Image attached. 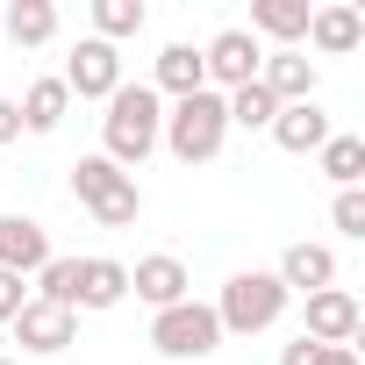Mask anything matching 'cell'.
Wrapping results in <instances>:
<instances>
[{"label":"cell","mask_w":365,"mask_h":365,"mask_svg":"<svg viewBox=\"0 0 365 365\" xmlns=\"http://www.w3.org/2000/svg\"><path fill=\"white\" fill-rule=\"evenodd\" d=\"M158 129H165V101L150 86H115L108 115H101V158L129 172V165H143L158 150Z\"/></svg>","instance_id":"6da1fadb"},{"label":"cell","mask_w":365,"mask_h":365,"mask_svg":"<svg viewBox=\"0 0 365 365\" xmlns=\"http://www.w3.org/2000/svg\"><path fill=\"white\" fill-rule=\"evenodd\" d=\"M158 143H165L179 165H208V158H222V143H230V108H222V93L201 86V93H187V101H172Z\"/></svg>","instance_id":"7a4b0ae2"},{"label":"cell","mask_w":365,"mask_h":365,"mask_svg":"<svg viewBox=\"0 0 365 365\" xmlns=\"http://www.w3.org/2000/svg\"><path fill=\"white\" fill-rule=\"evenodd\" d=\"M72 194L86 201V215H93L101 230H129V222L143 215V194H136V179H129L122 165H108L101 150L72 165Z\"/></svg>","instance_id":"3957f363"},{"label":"cell","mask_w":365,"mask_h":365,"mask_svg":"<svg viewBox=\"0 0 365 365\" xmlns=\"http://www.w3.org/2000/svg\"><path fill=\"white\" fill-rule=\"evenodd\" d=\"M287 287H279V272H237L230 287H222V301H215V322H222V336H258V329H272L279 315H287Z\"/></svg>","instance_id":"277c9868"},{"label":"cell","mask_w":365,"mask_h":365,"mask_svg":"<svg viewBox=\"0 0 365 365\" xmlns=\"http://www.w3.org/2000/svg\"><path fill=\"white\" fill-rule=\"evenodd\" d=\"M150 344L165 351V358H208L215 344H222V322H215V308L208 301H179V308H158L150 315Z\"/></svg>","instance_id":"5b68a950"},{"label":"cell","mask_w":365,"mask_h":365,"mask_svg":"<svg viewBox=\"0 0 365 365\" xmlns=\"http://www.w3.org/2000/svg\"><path fill=\"white\" fill-rule=\"evenodd\" d=\"M115 86H122V51L101 43V36H86V43L65 58V93H79V101H108Z\"/></svg>","instance_id":"8992f818"},{"label":"cell","mask_w":365,"mask_h":365,"mask_svg":"<svg viewBox=\"0 0 365 365\" xmlns=\"http://www.w3.org/2000/svg\"><path fill=\"white\" fill-rule=\"evenodd\" d=\"M258 65H265V51H258V36H251V29H222V36L201 51V72H208L215 86H230V93H237V86H251V79H258Z\"/></svg>","instance_id":"52a82bcc"},{"label":"cell","mask_w":365,"mask_h":365,"mask_svg":"<svg viewBox=\"0 0 365 365\" xmlns=\"http://www.w3.org/2000/svg\"><path fill=\"white\" fill-rule=\"evenodd\" d=\"M8 329H15V344H22V351H36V358H58V351L79 336V315H72V308H51V301H36V294H29V308H22Z\"/></svg>","instance_id":"ba28073f"},{"label":"cell","mask_w":365,"mask_h":365,"mask_svg":"<svg viewBox=\"0 0 365 365\" xmlns=\"http://www.w3.org/2000/svg\"><path fill=\"white\" fill-rule=\"evenodd\" d=\"M51 265V230L36 215H0V272H43Z\"/></svg>","instance_id":"9c48e42d"},{"label":"cell","mask_w":365,"mask_h":365,"mask_svg":"<svg viewBox=\"0 0 365 365\" xmlns=\"http://www.w3.org/2000/svg\"><path fill=\"white\" fill-rule=\"evenodd\" d=\"M358 294H344V287H322V294H308V344H351L358 336Z\"/></svg>","instance_id":"30bf717a"},{"label":"cell","mask_w":365,"mask_h":365,"mask_svg":"<svg viewBox=\"0 0 365 365\" xmlns=\"http://www.w3.org/2000/svg\"><path fill=\"white\" fill-rule=\"evenodd\" d=\"M187 265H179L172 251H158V258H136L129 265V294L136 301H150V308H179V301H187Z\"/></svg>","instance_id":"8fae6325"},{"label":"cell","mask_w":365,"mask_h":365,"mask_svg":"<svg viewBox=\"0 0 365 365\" xmlns=\"http://www.w3.org/2000/svg\"><path fill=\"white\" fill-rule=\"evenodd\" d=\"M308 43L322 58H351L365 43V15L351 8V0H329V8H308Z\"/></svg>","instance_id":"7c38bea8"},{"label":"cell","mask_w":365,"mask_h":365,"mask_svg":"<svg viewBox=\"0 0 365 365\" xmlns=\"http://www.w3.org/2000/svg\"><path fill=\"white\" fill-rule=\"evenodd\" d=\"M258 86H265L279 108H294V101H315V65H308L301 51H265V65H258Z\"/></svg>","instance_id":"4fadbf2b"},{"label":"cell","mask_w":365,"mask_h":365,"mask_svg":"<svg viewBox=\"0 0 365 365\" xmlns=\"http://www.w3.org/2000/svg\"><path fill=\"white\" fill-rule=\"evenodd\" d=\"M336 129H329V115L315 108V101H294V108H279L272 115V143L279 150H294V158H308V150H322Z\"/></svg>","instance_id":"5bb4252c"},{"label":"cell","mask_w":365,"mask_h":365,"mask_svg":"<svg viewBox=\"0 0 365 365\" xmlns=\"http://www.w3.org/2000/svg\"><path fill=\"white\" fill-rule=\"evenodd\" d=\"M279 287H287V294H322V287H336V251H329V244H287Z\"/></svg>","instance_id":"9a60e30c"},{"label":"cell","mask_w":365,"mask_h":365,"mask_svg":"<svg viewBox=\"0 0 365 365\" xmlns=\"http://www.w3.org/2000/svg\"><path fill=\"white\" fill-rule=\"evenodd\" d=\"M129 301V265L122 258H79V301L72 308H122Z\"/></svg>","instance_id":"2e32d148"},{"label":"cell","mask_w":365,"mask_h":365,"mask_svg":"<svg viewBox=\"0 0 365 365\" xmlns=\"http://www.w3.org/2000/svg\"><path fill=\"white\" fill-rule=\"evenodd\" d=\"M201 86H208V72H201V51H194V43H165V51H158V86H150L158 101H165V93L187 101V93H201Z\"/></svg>","instance_id":"e0dca14e"},{"label":"cell","mask_w":365,"mask_h":365,"mask_svg":"<svg viewBox=\"0 0 365 365\" xmlns=\"http://www.w3.org/2000/svg\"><path fill=\"white\" fill-rule=\"evenodd\" d=\"M251 36H272L279 51H294L308 36V0H258L251 8Z\"/></svg>","instance_id":"ac0fdd59"},{"label":"cell","mask_w":365,"mask_h":365,"mask_svg":"<svg viewBox=\"0 0 365 365\" xmlns=\"http://www.w3.org/2000/svg\"><path fill=\"white\" fill-rule=\"evenodd\" d=\"M15 108H22V129H29V136H51V129L65 122L72 93H65V79H36V86H29V93L15 101Z\"/></svg>","instance_id":"d6986e66"},{"label":"cell","mask_w":365,"mask_h":365,"mask_svg":"<svg viewBox=\"0 0 365 365\" xmlns=\"http://www.w3.org/2000/svg\"><path fill=\"white\" fill-rule=\"evenodd\" d=\"M8 36H15L22 51L51 43V36H58V8H51V0H8Z\"/></svg>","instance_id":"ffe728a7"},{"label":"cell","mask_w":365,"mask_h":365,"mask_svg":"<svg viewBox=\"0 0 365 365\" xmlns=\"http://www.w3.org/2000/svg\"><path fill=\"white\" fill-rule=\"evenodd\" d=\"M315 165L336 179V194H344V187H358V179H365V136H329V143L315 150Z\"/></svg>","instance_id":"44dd1931"},{"label":"cell","mask_w":365,"mask_h":365,"mask_svg":"<svg viewBox=\"0 0 365 365\" xmlns=\"http://www.w3.org/2000/svg\"><path fill=\"white\" fill-rule=\"evenodd\" d=\"M143 22H150L143 0H93V36H101V43H122V36H136Z\"/></svg>","instance_id":"7402d4cb"},{"label":"cell","mask_w":365,"mask_h":365,"mask_svg":"<svg viewBox=\"0 0 365 365\" xmlns=\"http://www.w3.org/2000/svg\"><path fill=\"white\" fill-rule=\"evenodd\" d=\"M222 108H230V129H272V115H279V101L251 79V86H237V93H222Z\"/></svg>","instance_id":"603a6c76"},{"label":"cell","mask_w":365,"mask_h":365,"mask_svg":"<svg viewBox=\"0 0 365 365\" xmlns=\"http://www.w3.org/2000/svg\"><path fill=\"white\" fill-rule=\"evenodd\" d=\"M36 301L72 308V301H79V258H51V265L36 272ZM72 315H79V308H72Z\"/></svg>","instance_id":"cb8c5ba5"},{"label":"cell","mask_w":365,"mask_h":365,"mask_svg":"<svg viewBox=\"0 0 365 365\" xmlns=\"http://www.w3.org/2000/svg\"><path fill=\"white\" fill-rule=\"evenodd\" d=\"M329 222H336L344 237H365V194H358V187H344V194L329 201Z\"/></svg>","instance_id":"d4e9b609"},{"label":"cell","mask_w":365,"mask_h":365,"mask_svg":"<svg viewBox=\"0 0 365 365\" xmlns=\"http://www.w3.org/2000/svg\"><path fill=\"white\" fill-rule=\"evenodd\" d=\"M22 308H29V279L22 272H0V322H15Z\"/></svg>","instance_id":"484cf974"},{"label":"cell","mask_w":365,"mask_h":365,"mask_svg":"<svg viewBox=\"0 0 365 365\" xmlns=\"http://www.w3.org/2000/svg\"><path fill=\"white\" fill-rule=\"evenodd\" d=\"M315 365H358L351 344H315Z\"/></svg>","instance_id":"4316f807"},{"label":"cell","mask_w":365,"mask_h":365,"mask_svg":"<svg viewBox=\"0 0 365 365\" xmlns=\"http://www.w3.org/2000/svg\"><path fill=\"white\" fill-rule=\"evenodd\" d=\"M15 136H22V108H15V101H0V143H15Z\"/></svg>","instance_id":"83f0119b"},{"label":"cell","mask_w":365,"mask_h":365,"mask_svg":"<svg viewBox=\"0 0 365 365\" xmlns=\"http://www.w3.org/2000/svg\"><path fill=\"white\" fill-rule=\"evenodd\" d=\"M279 365H315V344H308V336H294V344L279 351Z\"/></svg>","instance_id":"f1b7e54d"},{"label":"cell","mask_w":365,"mask_h":365,"mask_svg":"<svg viewBox=\"0 0 365 365\" xmlns=\"http://www.w3.org/2000/svg\"><path fill=\"white\" fill-rule=\"evenodd\" d=\"M0 365H22V358H0Z\"/></svg>","instance_id":"f546056e"}]
</instances>
